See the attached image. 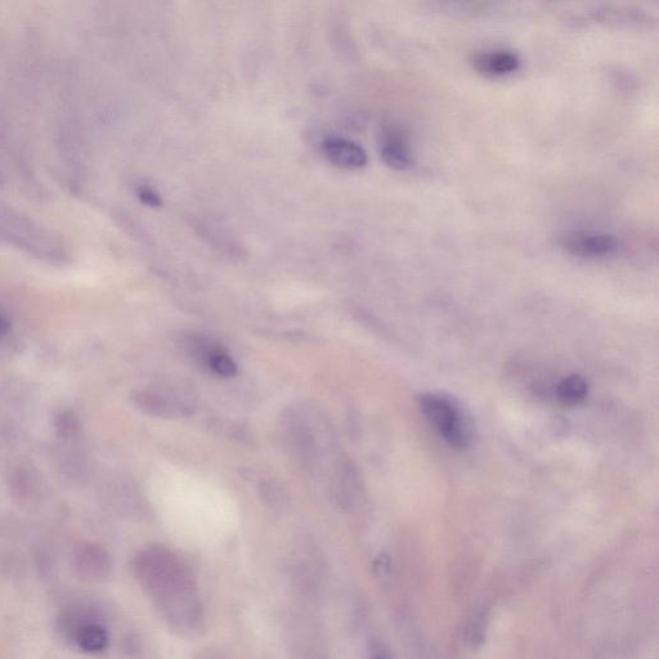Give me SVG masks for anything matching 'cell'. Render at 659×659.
Instances as JSON below:
<instances>
[{
	"instance_id": "cell-1",
	"label": "cell",
	"mask_w": 659,
	"mask_h": 659,
	"mask_svg": "<svg viewBox=\"0 0 659 659\" xmlns=\"http://www.w3.org/2000/svg\"><path fill=\"white\" fill-rule=\"evenodd\" d=\"M134 575L152 607L170 630L183 638L205 627L199 580L185 559L165 546L152 545L134 559Z\"/></svg>"
},
{
	"instance_id": "cell-2",
	"label": "cell",
	"mask_w": 659,
	"mask_h": 659,
	"mask_svg": "<svg viewBox=\"0 0 659 659\" xmlns=\"http://www.w3.org/2000/svg\"><path fill=\"white\" fill-rule=\"evenodd\" d=\"M418 405L421 414L448 446L459 451L472 446V420L455 398L443 393L429 392L419 396Z\"/></svg>"
},
{
	"instance_id": "cell-3",
	"label": "cell",
	"mask_w": 659,
	"mask_h": 659,
	"mask_svg": "<svg viewBox=\"0 0 659 659\" xmlns=\"http://www.w3.org/2000/svg\"><path fill=\"white\" fill-rule=\"evenodd\" d=\"M290 659H331L324 631L306 612L291 614L286 627Z\"/></svg>"
},
{
	"instance_id": "cell-4",
	"label": "cell",
	"mask_w": 659,
	"mask_h": 659,
	"mask_svg": "<svg viewBox=\"0 0 659 659\" xmlns=\"http://www.w3.org/2000/svg\"><path fill=\"white\" fill-rule=\"evenodd\" d=\"M558 244L569 254L585 259L611 257L620 249L616 236L596 231L564 232L558 237Z\"/></svg>"
},
{
	"instance_id": "cell-5",
	"label": "cell",
	"mask_w": 659,
	"mask_h": 659,
	"mask_svg": "<svg viewBox=\"0 0 659 659\" xmlns=\"http://www.w3.org/2000/svg\"><path fill=\"white\" fill-rule=\"evenodd\" d=\"M291 578L300 598L307 603H316L324 594L326 572L324 563L313 553H300L291 564Z\"/></svg>"
},
{
	"instance_id": "cell-6",
	"label": "cell",
	"mask_w": 659,
	"mask_h": 659,
	"mask_svg": "<svg viewBox=\"0 0 659 659\" xmlns=\"http://www.w3.org/2000/svg\"><path fill=\"white\" fill-rule=\"evenodd\" d=\"M185 347L195 360L214 375L232 378L237 374V365L231 354L212 339L200 334L187 336Z\"/></svg>"
},
{
	"instance_id": "cell-7",
	"label": "cell",
	"mask_w": 659,
	"mask_h": 659,
	"mask_svg": "<svg viewBox=\"0 0 659 659\" xmlns=\"http://www.w3.org/2000/svg\"><path fill=\"white\" fill-rule=\"evenodd\" d=\"M472 64L479 74L502 78L517 73L522 66V60L518 53L511 49L497 48L475 53Z\"/></svg>"
},
{
	"instance_id": "cell-8",
	"label": "cell",
	"mask_w": 659,
	"mask_h": 659,
	"mask_svg": "<svg viewBox=\"0 0 659 659\" xmlns=\"http://www.w3.org/2000/svg\"><path fill=\"white\" fill-rule=\"evenodd\" d=\"M325 158L336 168L357 170L366 167L367 152L358 143L347 138L330 137L322 145Z\"/></svg>"
},
{
	"instance_id": "cell-9",
	"label": "cell",
	"mask_w": 659,
	"mask_h": 659,
	"mask_svg": "<svg viewBox=\"0 0 659 659\" xmlns=\"http://www.w3.org/2000/svg\"><path fill=\"white\" fill-rule=\"evenodd\" d=\"M76 572L89 581H103L111 575L110 555L101 546L85 544L76 551L74 559Z\"/></svg>"
},
{
	"instance_id": "cell-10",
	"label": "cell",
	"mask_w": 659,
	"mask_h": 659,
	"mask_svg": "<svg viewBox=\"0 0 659 659\" xmlns=\"http://www.w3.org/2000/svg\"><path fill=\"white\" fill-rule=\"evenodd\" d=\"M133 402L147 415L161 419L187 418L192 414L190 407L163 394L140 390L133 394Z\"/></svg>"
},
{
	"instance_id": "cell-11",
	"label": "cell",
	"mask_w": 659,
	"mask_h": 659,
	"mask_svg": "<svg viewBox=\"0 0 659 659\" xmlns=\"http://www.w3.org/2000/svg\"><path fill=\"white\" fill-rule=\"evenodd\" d=\"M101 621L96 609L85 603H74L66 607L58 617V631L65 640L73 643L74 636L85 623Z\"/></svg>"
},
{
	"instance_id": "cell-12",
	"label": "cell",
	"mask_w": 659,
	"mask_h": 659,
	"mask_svg": "<svg viewBox=\"0 0 659 659\" xmlns=\"http://www.w3.org/2000/svg\"><path fill=\"white\" fill-rule=\"evenodd\" d=\"M82 652L87 654H101L109 648L110 636L102 621L85 623L76 632L73 643Z\"/></svg>"
},
{
	"instance_id": "cell-13",
	"label": "cell",
	"mask_w": 659,
	"mask_h": 659,
	"mask_svg": "<svg viewBox=\"0 0 659 659\" xmlns=\"http://www.w3.org/2000/svg\"><path fill=\"white\" fill-rule=\"evenodd\" d=\"M381 158L388 167L396 170H409L415 165L409 146L397 133H388L381 146Z\"/></svg>"
},
{
	"instance_id": "cell-14",
	"label": "cell",
	"mask_w": 659,
	"mask_h": 659,
	"mask_svg": "<svg viewBox=\"0 0 659 659\" xmlns=\"http://www.w3.org/2000/svg\"><path fill=\"white\" fill-rule=\"evenodd\" d=\"M559 401L566 406H578L589 396V384L580 375H569L558 384Z\"/></svg>"
},
{
	"instance_id": "cell-15",
	"label": "cell",
	"mask_w": 659,
	"mask_h": 659,
	"mask_svg": "<svg viewBox=\"0 0 659 659\" xmlns=\"http://www.w3.org/2000/svg\"><path fill=\"white\" fill-rule=\"evenodd\" d=\"M57 429L60 430L61 436L69 437L73 436L78 429V421L73 414H62L58 418Z\"/></svg>"
},
{
	"instance_id": "cell-16",
	"label": "cell",
	"mask_w": 659,
	"mask_h": 659,
	"mask_svg": "<svg viewBox=\"0 0 659 659\" xmlns=\"http://www.w3.org/2000/svg\"><path fill=\"white\" fill-rule=\"evenodd\" d=\"M192 659H231L221 649L204 648L197 652Z\"/></svg>"
},
{
	"instance_id": "cell-17",
	"label": "cell",
	"mask_w": 659,
	"mask_h": 659,
	"mask_svg": "<svg viewBox=\"0 0 659 659\" xmlns=\"http://www.w3.org/2000/svg\"><path fill=\"white\" fill-rule=\"evenodd\" d=\"M140 197L143 203L146 205L154 206V208H158V206L163 204L161 197L156 194L154 190H151V188H141Z\"/></svg>"
},
{
	"instance_id": "cell-18",
	"label": "cell",
	"mask_w": 659,
	"mask_h": 659,
	"mask_svg": "<svg viewBox=\"0 0 659 659\" xmlns=\"http://www.w3.org/2000/svg\"><path fill=\"white\" fill-rule=\"evenodd\" d=\"M7 329H8V324L6 320H4L2 316H0V336L6 333Z\"/></svg>"
},
{
	"instance_id": "cell-19",
	"label": "cell",
	"mask_w": 659,
	"mask_h": 659,
	"mask_svg": "<svg viewBox=\"0 0 659 659\" xmlns=\"http://www.w3.org/2000/svg\"><path fill=\"white\" fill-rule=\"evenodd\" d=\"M370 659H388V658L385 657L383 653H375L372 654Z\"/></svg>"
}]
</instances>
